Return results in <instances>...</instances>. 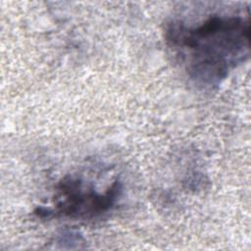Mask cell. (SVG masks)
<instances>
[{"label":"cell","instance_id":"obj_1","mask_svg":"<svg viewBox=\"0 0 251 251\" xmlns=\"http://www.w3.org/2000/svg\"><path fill=\"white\" fill-rule=\"evenodd\" d=\"M249 17L215 14L195 24L172 21L165 29L167 46L188 77L204 88L219 86L245 62L250 51Z\"/></svg>","mask_w":251,"mask_h":251},{"label":"cell","instance_id":"obj_2","mask_svg":"<svg viewBox=\"0 0 251 251\" xmlns=\"http://www.w3.org/2000/svg\"><path fill=\"white\" fill-rule=\"evenodd\" d=\"M122 183L112 182L104 192L98 191L83 179L68 176L56 186L54 208H42L41 216H64L73 219H92L110 211L122 194Z\"/></svg>","mask_w":251,"mask_h":251}]
</instances>
